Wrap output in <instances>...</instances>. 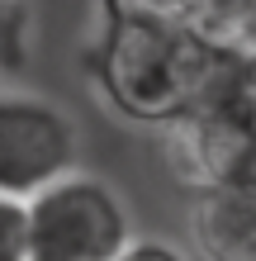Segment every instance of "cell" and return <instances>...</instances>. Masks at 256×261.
I'll use <instances>...</instances> for the list:
<instances>
[{"mask_svg":"<svg viewBox=\"0 0 256 261\" xmlns=\"http://www.w3.org/2000/svg\"><path fill=\"white\" fill-rule=\"evenodd\" d=\"M218 53L223 48L185 29L104 24V34L81 57V67L124 119L161 128L166 119H180L200 105Z\"/></svg>","mask_w":256,"mask_h":261,"instance_id":"6da1fadb","label":"cell"},{"mask_svg":"<svg viewBox=\"0 0 256 261\" xmlns=\"http://www.w3.org/2000/svg\"><path fill=\"white\" fill-rule=\"evenodd\" d=\"M128 247V214L95 176H62L24 199V261H114Z\"/></svg>","mask_w":256,"mask_h":261,"instance_id":"7a4b0ae2","label":"cell"},{"mask_svg":"<svg viewBox=\"0 0 256 261\" xmlns=\"http://www.w3.org/2000/svg\"><path fill=\"white\" fill-rule=\"evenodd\" d=\"M76 157V138L62 110L34 95H0V195L34 199L62 180Z\"/></svg>","mask_w":256,"mask_h":261,"instance_id":"3957f363","label":"cell"},{"mask_svg":"<svg viewBox=\"0 0 256 261\" xmlns=\"http://www.w3.org/2000/svg\"><path fill=\"white\" fill-rule=\"evenodd\" d=\"M247 133L251 128L214 119V114H180L157 128V157L166 166V176L176 186H185L190 195L233 190Z\"/></svg>","mask_w":256,"mask_h":261,"instance_id":"277c9868","label":"cell"},{"mask_svg":"<svg viewBox=\"0 0 256 261\" xmlns=\"http://www.w3.org/2000/svg\"><path fill=\"white\" fill-rule=\"evenodd\" d=\"M190 233L209 261H256V195L251 190L194 195Z\"/></svg>","mask_w":256,"mask_h":261,"instance_id":"5b68a950","label":"cell"},{"mask_svg":"<svg viewBox=\"0 0 256 261\" xmlns=\"http://www.w3.org/2000/svg\"><path fill=\"white\" fill-rule=\"evenodd\" d=\"M251 0H190V34L214 48H247Z\"/></svg>","mask_w":256,"mask_h":261,"instance_id":"8992f818","label":"cell"},{"mask_svg":"<svg viewBox=\"0 0 256 261\" xmlns=\"http://www.w3.org/2000/svg\"><path fill=\"white\" fill-rule=\"evenodd\" d=\"M104 24H143V29H185L190 0H100Z\"/></svg>","mask_w":256,"mask_h":261,"instance_id":"52a82bcc","label":"cell"},{"mask_svg":"<svg viewBox=\"0 0 256 261\" xmlns=\"http://www.w3.org/2000/svg\"><path fill=\"white\" fill-rule=\"evenodd\" d=\"M29 57V5L0 0V71H19Z\"/></svg>","mask_w":256,"mask_h":261,"instance_id":"ba28073f","label":"cell"},{"mask_svg":"<svg viewBox=\"0 0 256 261\" xmlns=\"http://www.w3.org/2000/svg\"><path fill=\"white\" fill-rule=\"evenodd\" d=\"M0 261H24V204L0 195Z\"/></svg>","mask_w":256,"mask_h":261,"instance_id":"9c48e42d","label":"cell"},{"mask_svg":"<svg viewBox=\"0 0 256 261\" xmlns=\"http://www.w3.org/2000/svg\"><path fill=\"white\" fill-rule=\"evenodd\" d=\"M114 261H185V256L176 247H166V242H128Z\"/></svg>","mask_w":256,"mask_h":261,"instance_id":"30bf717a","label":"cell"},{"mask_svg":"<svg viewBox=\"0 0 256 261\" xmlns=\"http://www.w3.org/2000/svg\"><path fill=\"white\" fill-rule=\"evenodd\" d=\"M247 48L256 53V0H251V19H247Z\"/></svg>","mask_w":256,"mask_h":261,"instance_id":"8fae6325","label":"cell"}]
</instances>
